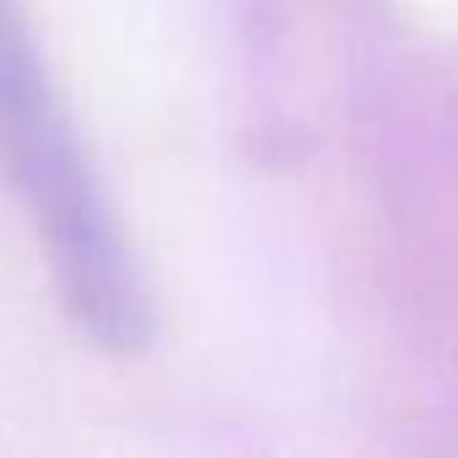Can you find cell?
<instances>
[{
    "instance_id": "cell-1",
    "label": "cell",
    "mask_w": 458,
    "mask_h": 458,
    "mask_svg": "<svg viewBox=\"0 0 458 458\" xmlns=\"http://www.w3.org/2000/svg\"><path fill=\"white\" fill-rule=\"evenodd\" d=\"M0 157L71 318L103 351H140L151 340L146 281L22 0H0Z\"/></svg>"
}]
</instances>
